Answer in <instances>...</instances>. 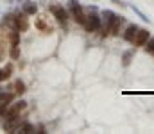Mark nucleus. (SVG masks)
I'll use <instances>...</instances> for the list:
<instances>
[{
  "label": "nucleus",
  "mask_w": 154,
  "mask_h": 134,
  "mask_svg": "<svg viewBox=\"0 0 154 134\" xmlns=\"http://www.w3.org/2000/svg\"><path fill=\"white\" fill-rule=\"evenodd\" d=\"M36 27H38L39 31H43V34H50V32L54 31L50 25L45 24V20H43V18H38V20H36Z\"/></svg>",
  "instance_id": "obj_8"
},
{
  "label": "nucleus",
  "mask_w": 154,
  "mask_h": 134,
  "mask_svg": "<svg viewBox=\"0 0 154 134\" xmlns=\"http://www.w3.org/2000/svg\"><path fill=\"white\" fill-rule=\"evenodd\" d=\"M7 107H9V104H0V116H6Z\"/></svg>",
  "instance_id": "obj_16"
},
{
  "label": "nucleus",
  "mask_w": 154,
  "mask_h": 134,
  "mask_svg": "<svg viewBox=\"0 0 154 134\" xmlns=\"http://www.w3.org/2000/svg\"><path fill=\"white\" fill-rule=\"evenodd\" d=\"M4 72H6V75H7V77H11V72H13V64H7L6 68H4Z\"/></svg>",
  "instance_id": "obj_19"
},
{
  "label": "nucleus",
  "mask_w": 154,
  "mask_h": 134,
  "mask_svg": "<svg viewBox=\"0 0 154 134\" xmlns=\"http://www.w3.org/2000/svg\"><path fill=\"white\" fill-rule=\"evenodd\" d=\"M18 130H20V132H32V130H34V125H31V123H24V125H20Z\"/></svg>",
  "instance_id": "obj_13"
},
{
  "label": "nucleus",
  "mask_w": 154,
  "mask_h": 134,
  "mask_svg": "<svg viewBox=\"0 0 154 134\" xmlns=\"http://www.w3.org/2000/svg\"><path fill=\"white\" fill-rule=\"evenodd\" d=\"M50 11H52V14L56 16V20L59 21V24H67V20H68V14H67V11H64L61 6H50Z\"/></svg>",
  "instance_id": "obj_4"
},
{
  "label": "nucleus",
  "mask_w": 154,
  "mask_h": 134,
  "mask_svg": "<svg viewBox=\"0 0 154 134\" xmlns=\"http://www.w3.org/2000/svg\"><path fill=\"white\" fill-rule=\"evenodd\" d=\"M131 57H133V54L125 52V54H124V64H129V63H131Z\"/></svg>",
  "instance_id": "obj_18"
},
{
  "label": "nucleus",
  "mask_w": 154,
  "mask_h": 134,
  "mask_svg": "<svg viewBox=\"0 0 154 134\" xmlns=\"http://www.w3.org/2000/svg\"><path fill=\"white\" fill-rule=\"evenodd\" d=\"M20 56V52H18V45H13V50H11V57H18Z\"/></svg>",
  "instance_id": "obj_17"
},
{
  "label": "nucleus",
  "mask_w": 154,
  "mask_h": 134,
  "mask_svg": "<svg viewBox=\"0 0 154 134\" xmlns=\"http://www.w3.org/2000/svg\"><path fill=\"white\" fill-rule=\"evenodd\" d=\"M82 27H84L86 31H90V32L100 29V18H99V14H97V13H88V14H86V24H84Z\"/></svg>",
  "instance_id": "obj_2"
},
{
  "label": "nucleus",
  "mask_w": 154,
  "mask_h": 134,
  "mask_svg": "<svg viewBox=\"0 0 154 134\" xmlns=\"http://www.w3.org/2000/svg\"><path fill=\"white\" fill-rule=\"evenodd\" d=\"M138 31H140V27H138V25H127V29L124 31V39L133 43V39H135V36H136V32H138Z\"/></svg>",
  "instance_id": "obj_7"
},
{
  "label": "nucleus",
  "mask_w": 154,
  "mask_h": 134,
  "mask_svg": "<svg viewBox=\"0 0 154 134\" xmlns=\"http://www.w3.org/2000/svg\"><path fill=\"white\" fill-rule=\"evenodd\" d=\"M70 11H72V16H74V20L77 21V24H81V25L86 24V14H84V11L79 6L77 0H70Z\"/></svg>",
  "instance_id": "obj_1"
},
{
  "label": "nucleus",
  "mask_w": 154,
  "mask_h": 134,
  "mask_svg": "<svg viewBox=\"0 0 154 134\" xmlns=\"http://www.w3.org/2000/svg\"><path fill=\"white\" fill-rule=\"evenodd\" d=\"M145 50H147L150 56H154V39H150V41L145 43Z\"/></svg>",
  "instance_id": "obj_14"
},
{
  "label": "nucleus",
  "mask_w": 154,
  "mask_h": 134,
  "mask_svg": "<svg viewBox=\"0 0 154 134\" xmlns=\"http://www.w3.org/2000/svg\"><path fill=\"white\" fill-rule=\"evenodd\" d=\"M13 98H14V93H4V91H0V104H9Z\"/></svg>",
  "instance_id": "obj_9"
},
{
  "label": "nucleus",
  "mask_w": 154,
  "mask_h": 134,
  "mask_svg": "<svg viewBox=\"0 0 154 134\" xmlns=\"http://www.w3.org/2000/svg\"><path fill=\"white\" fill-rule=\"evenodd\" d=\"M14 93H16V95H21V93H25V84L21 82L20 79H18V81H14Z\"/></svg>",
  "instance_id": "obj_10"
},
{
  "label": "nucleus",
  "mask_w": 154,
  "mask_h": 134,
  "mask_svg": "<svg viewBox=\"0 0 154 134\" xmlns=\"http://www.w3.org/2000/svg\"><path fill=\"white\" fill-rule=\"evenodd\" d=\"M6 79H9V77L6 75V72H4V70H0V82H2V81H6Z\"/></svg>",
  "instance_id": "obj_20"
},
{
  "label": "nucleus",
  "mask_w": 154,
  "mask_h": 134,
  "mask_svg": "<svg viewBox=\"0 0 154 134\" xmlns=\"http://www.w3.org/2000/svg\"><path fill=\"white\" fill-rule=\"evenodd\" d=\"M147 41H149V31L140 29V31L136 32L135 39H133V45H135V47H143V45H145Z\"/></svg>",
  "instance_id": "obj_5"
},
{
  "label": "nucleus",
  "mask_w": 154,
  "mask_h": 134,
  "mask_svg": "<svg viewBox=\"0 0 154 134\" xmlns=\"http://www.w3.org/2000/svg\"><path fill=\"white\" fill-rule=\"evenodd\" d=\"M25 107H27V102H24V100L16 102L14 105L7 107V113H6V116H4V118H7V120H14V118H18V115H20Z\"/></svg>",
  "instance_id": "obj_3"
},
{
  "label": "nucleus",
  "mask_w": 154,
  "mask_h": 134,
  "mask_svg": "<svg viewBox=\"0 0 154 134\" xmlns=\"http://www.w3.org/2000/svg\"><path fill=\"white\" fill-rule=\"evenodd\" d=\"M36 11H38V7H36V4H32V2H27V4L24 6V13H25V14H36Z\"/></svg>",
  "instance_id": "obj_11"
},
{
  "label": "nucleus",
  "mask_w": 154,
  "mask_h": 134,
  "mask_svg": "<svg viewBox=\"0 0 154 134\" xmlns=\"http://www.w3.org/2000/svg\"><path fill=\"white\" fill-rule=\"evenodd\" d=\"M102 16H104V20H106V27H107V25H109V24H111V21L117 18L111 11H104V13H102Z\"/></svg>",
  "instance_id": "obj_12"
},
{
  "label": "nucleus",
  "mask_w": 154,
  "mask_h": 134,
  "mask_svg": "<svg viewBox=\"0 0 154 134\" xmlns=\"http://www.w3.org/2000/svg\"><path fill=\"white\" fill-rule=\"evenodd\" d=\"M6 56V47H4V38H0V61Z\"/></svg>",
  "instance_id": "obj_15"
},
{
  "label": "nucleus",
  "mask_w": 154,
  "mask_h": 134,
  "mask_svg": "<svg viewBox=\"0 0 154 134\" xmlns=\"http://www.w3.org/2000/svg\"><path fill=\"white\" fill-rule=\"evenodd\" d=\"M122 24H124V18H118V16H117V18H115L111 24L106 27V29L111 32L113 36H118V34H120V27H122Z\"/></svg>",
  "instance_id": "obj_6"
}]
</instances>
